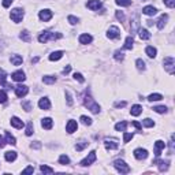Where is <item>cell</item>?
<instances>
[{
	"instance_id": "d6a6232c",
	"label": "cell",
	"mask_w": 175,
	"mask_h": 175,
	"mask_svg": "<svg viewBox=\"0 0 175 175\" xmlns=\"http://www.w3.org/2000/svg\"><path fill=\"white\" fill-rule=\"evenodd\" d=\"M43 82H44V84L51 85V84H55V82H56V78H55V77H51V75H44L43 77Z\"/></svg>"
},
{
	"instance_id": "60d3db41",
	"label": "cell",
	"mask_w": 175,
	"mask_h": 175,
	"mask_svg": "<svg viewBox=\"0 0 175 175\" xmlns=\"http://www.w3.org/2000/svg\"><path fill=\"white\" fill-rule=\"evenodd\" d=\"M116 4L122 7H129L131 4V0H116Z\"/></svg>"
},
{
	"instance_id": "f1b7e54d",
	"label": "cell",
	"mask_w": 175,
	"mask_h": 175,
	"mask_svg": "<svg viewBox=\"0 0 175 175\" xmlns=\"http://www.w3.org/2000/svg\"><path fill=\"white\" fill-rule=\"evenodd\" d=\"M145 52H146V55L149 57H156V53H157L156 48H153V46H146V48H145Z\"/></svg>"
},
{
	"instance_id": "4316f807",
	"label": "cell",
	"mask_w": 175,
	"mask_h": 175,
	"mask_svg": "<svg viewBox=\"0 0 175 175\" xmlns=\"http://www.w3.org/2000/svg\"><path fill=\"white\" fill-rule=\"evenodd\" d=\"M155 163H157V164H160L159 166V168H160V171H164V170H167L168 168V161H164V160H153V163L152 164H155Z\"/></svg>"
},
{
	"instance_id": "91938a15",
	"label": "cell",
	"mask_w": 175,
	"mask_h": 175,
	"mask_svg": "<svg viewBox=\"0 0 175 175\" xmlns=\"http://www.w3.org/2000/svg\"><path fill=\"white\" fill-rule=\"evenodd\" d=\"M5 144H7V141H5V139L3 138L2 136H0V148H3V146H4Z\"/></svg>"
},
{
	"instance_id": "6125c7cd",
	"label": "cell",
	"mask_w": 175,
	"mask_h": 175,
	"mask_svg": "<svg viewBox=\"0 0 175 175\" xmlns=\"http://www.w3.org/2000/svg\"><path fill=\"white\" fill-rule=\"evenodd\" d=\"M40 146H41L40 142H34V144H32V148H34V149H38Z\"/></svg>"
},
{
	"instance_id": "277c9868",
	"label": "cell",
	"mask_w": 175,
	"mask_h": 175,
	"mask_svg": "<svg viewBox=\"0 0 175 175\" xmlns=\"http://www.w3.org/2000/svg\"><path fill=\"white\" fill-rule=\"evenodd\" d=\"M114 167L120 172V174H129V172H130V167H129V164H126L125 161L120 160V159L114 161Z\"/></svg>"
},
{
	"instance_id": "9f6ffc18",
	"label": "cell",
	"mask_w": 175,
	"mask_h": 175,
	"mask_svg": "<svg viewBox=\"0 0 175 175\" xmlns=\"http://www.w3.org/2000/svg\"><path fill=\"white\" fill-rule=\"evenodd\" d=\"M66 98H67V104H68V105H73V97H71V94L68 92H66Z\"/></svg>"
},
{
	"instance_id": "8fae6325",
	"label": "cell",
	"mask_w": 175,
	"mask_h": 175,
	"mask_svg": "<svg viewBox=\"0 0 175 175\" xmlns=\"http://www.w3.org/2000/svg\"><path fill=\"white\" fill-rule=\"evenodd\" d=\"M166 148V142L164 141H156L155 142V155H156V157H159V156L161 155V150Z\"/></svg>"
},
{
	"instance_id": "83f0119b",
	"label": "cell",
	"mask_w": 175,
	"mask_h": 175,
	"mask_svg": "<svg viewBox=\"0 0 175 175\" xmlns=\"http://www.w3.org/2000/svg\"><path fill=\"white\" fill-rule=\"evenodd\" d=\"M133 44H134L133 37H131V36H129V37L126 38V41H125V45H123V48H125V49H131V48H133Z\"/></svg>"
},
{
	"instance_id": "8992f818",
	"label": "cell",
	"mask_w": 175,
	"mask_h": 175,
	"mask_svg": "<svg viewBox=\"0 0 175 175\" xmlns=\"http://www.w3.org/2000/svg\"><path fill=\"white\" fill-rule=\"evenodd\" d=\"M104 145H105V148L108 150H112V149H118L119 142H118V139H115V138H105L104 139Z\"/></svg>"
},
{
	"instance_id": "94428289",
	"label": "cell",
	"mask_w": 175,
	"mask_h": 175,
	"mask_svg": "<svg viewBox=\"0 0 175 175\" xmlns=\"http://www.w3.org/2000/svg\"><path fill=\"white\" fill-rule=\"evenodd\" d=\"M70 70H71V66H67V67H64V68H63V74L70 73Z\"/></svg>"
},
{
	"instance_id": "d6986e66",
	"label": "cell",
	"mask_w": 175,
	"mask_h": 175,
	"mask_svg": "<svg viewBox=\"0 0 175 175\" xmlns=\"http://www.w3.org/2000/svg\"><path fill=\"white\" fill-rule=\"evenodd\" d=\"M142 12L145 14V15H149V16H153L156 15V12H157V10H156L153 5H146V7L142 8Z\"/></svg>"
},
{
	"instance_id": "db71d44e",
	"label": "cell",
	"mask_w": 175,
	"mask_h": 175,
	"mask_svg": "<svg viewBox=\"0 0 175 175\" xmlns=\"http://www.w3.org/2000/svg\"><path fill=\"white\" fill-rule=\"evenodd\" d=\"M116 18L119 19L120 22H123V21H125V14H123L122 11H116Z\"/></svg>"
},
{
	"instance_id": "ab89813d",
	"label": "cell",
	"mask_w": 175,
	"mask_h": 175,
	"mask_svg": "<svg viewBox=\"0 0 175 175\" xmlns=\"http://www.w3.org/2000/svg\"><path fill=\"white\" fill-rule=\"evenodd\" d=\"M142 125H144L145 127H153V126H155V122H153L152 119H149V118H146V119L142 120Z\"/></svg>"
},
{
	"instance_id": "4dcf8cb0",
	"label": "cell",
	"mask_w": 175,
	"mask_h": 175,
	"mask_svg": "<svg viewBox=\"0 0 175 175\" xmlns=\"http://www.w3.org/2000/svg\"><path fill=\"white\" fill-rule=\"evenodd\" d=\"M5 141H7V144H11V145H15V144H16L15 137L11 136L8 131H5Z\"/></svg>"
},
{
	"instance_id": "ffe728a7",
	"label": "cell",
	"mask_w": 175,
	"mask_h": 175,
	"mask_svg": "<svg viewBox=\"0 0 175 175\" xmlns=\"http://www.w3.org/2000/svg\"><path fill=\"white\" fill-rule=\"evenodd\" d=\"M11 126H14L15 129H22L25 126V123L22 122L19 118H16V116H12L11 118Z\"/></svg>"
},
{
	"instance_id": "681fc988",
	"label": "cell",
	"mask_w": 175,
	"mask_h": 175,
	"mask_svg": "<svg viewBox=\"0 0 175 175\" xmlns=\"http://www.w3.org/2000/svg\"><path fill=\"white\" fill-rule=\"evenodd\" d=\"M115 59L116 60H123V57H125V55H123V52H120V51H116L115 52Z\"/></svg>"
},
{
	"instance_id": "8d00e7d4",
	"label": "cell",
	"mask_w": 175,
	"mask_h": 175,
	"mask_svg": "<svg viewBox=\"0 0 175 175\" xmlns=\"http://www.w3.org/2000/svg\"><path fill=\"white\" fill-rule=\"evenodd\" d=\"M40 171L43 172V174H53V168H51V167H48V166H41Z\"/></svg>"
},
{
	"instance_id": "6f0895ef",
	"label": "cell",
	"mask_w": 175,
	"mask_h": 175,
	"mask_svg": "<svg viewBox=\"0 0 175 175\" xmlns=\"http://www.w3.org/2000/svg\"><path fill=\"white\" fill-rule=\"evenodd\" d=\"M131 125H133L134 127H136L138 131H141V130H142V125H141V123H138V122H136V120H134V122L131 123Z\"/></svg>"
},
{
	"instance_id": "5b68a950",
	"label": "cell",
	"mask_w": 175,
	"mask_h": 175,
	"mask_svg": "<svg viewBox=\"0 0 175 175\" xmlns=\"http://www.w3.org/2000/svg\"><path fill=\"white\" fill-rule=\"evenodd\" d=\"M22 18H23V10H21V8H14V10L11 11V19H12L15 23H19V22L22 21Z\"/></svg>"
},
{
	"instance_id": "4fadbf2b",
	"label": "cell",
	"mask_w": 175,
	"mask_h": 175,
	"mask_svg": "<svg viewBox=\"0 0 175 175\" xmlns=\"http://www.w3.org/2000/svg\"><path fill=\"white\" fill-rule=\"evenodd\" d=\"M77 129H78V123L75 120H68L67 125H66V131L68 134H73L74 131H77Z\"/></svg>"
},
{
	"instance_id": "e0dca14e",
	"label": "cell",
	"mask_w": 175,
	"mask_h": 175,
	"mask_svg": "<svg viewBox=\"0 0 175 175\" xmlns=\"http://www.w3.org/2000/svg\"><path fill=\"white\" fill-rule=\"evenodd\" d=\"M79 44H90L93 41V37L90 34H88V33H84V34L79 36Z\"/></svg>"
},
{
	"instance_id": "f546056e",
	"label": "cell",
	"mask_w": 175,
	"mask_h": 175,
	"mask_svg": "<svg viewBox=\"0 0 175 175\" xmlns=\"http://www.w3.org/2000/svg\"><path fill=\"white\" fill-rule=\"evenodd\" d=\"M88 144H89V142H88V141H85V139H82V141H79L78 144L75 145V149L78 150V152H81V150H84L85 148L88 146Z\"/></svg>"
},
{
	"instance_id": "ee69618b",
	"label": "cell",
	"mask_w": 175,
	"mask_h": 175,
	"mask_svg": "<svg viewBox=\"0 0 175 175\" xmlns=\"http://www.w3.org/2000/svg\"><path fill=\"white\" fill-rule=\"evenodd\" d=\"M25 134H26V136H32V134H33V123H32V122L27 123V127H26V131H25Z\"/></svg>"
},
{
	"instance_id": "ac0fdd59",
	"label": "cell",
	"mask_w": 175,
	"mask_h": 175,
	"mask_svg": "<svg viewBox=\"0 0 175 175\" xmlns=\"http://www.w3.org/2000/svg\"><path fill=\"white\" fill-rule=\"evenodd\" d=\"M41 126H43L45 130H51L52 126H53V120H52L51 118H44V119L41 120Z\"/></svg>"
},
{
	"instance_id": "7dc6e473",
	"label": "cell",
	"mask_w": 175,
	"mask_h": 175,
	"mask_svg": "<svg viewBox=\"0 0 175 175\" xmlns=\"http://www.w3.org/2000/svg\"><path fill=\"white\" fill-rule=\"evenodd\" d=\"M74 79H77V81L81 82V84H82V82H85V78L82 77L81 73H75V74H74Z\"/></svg>"
},
{
	"instance_id": "7a4b0ae2",
	"label": "cell",
	"mask_w": 175,
	"mask_h": 175,
	"mask_svg": "<svg viewBox=\"0 0 175 175\" xmlns=\"http://www.w3.org/2000/svg\"><path fill=\"white\" fill-rule=\"evenodd\" d=\"M84 104L88 107V109H90V111L93 112V114H98V112H100V105H98V104L96 103L92 97H90V96H88V94L85 96Z\"/></svg>"
},
{
	"instance_id": "c3c4849f",
	"label": "cell",
	"mask_w": 175,
	"mask_h": 175,
	"mask_svg": "<svg viewBox=\"0 0 175 175\" xmlns=\"http://www.w3.org/2000/svg\"><path fill=\"white\" fill-rule=\"evenodd\" d=\"M22 107L25 108V111H30V109H32V103H30V101H23Z\"/></svg>"
},
{
	"instance_id": "bcb514c9",
	"label": "cell",
	"mask_w": 175,
	"mask_h": 175,
	"mask_svg": "<svg viewBox=\"0 0 175 175\" xmlns=\"http://www.w3.org/2000/svg\"><path fill=\"white\" fill-rule=\"evenodd\" d=\"M67 19H68V22H70L71 25H77V23H78V21H79V19L77 18V16H74V15H68Z\"/></svg>"
},
{
	"instance_id": "11a10c76",
	"label": "cell",
	"mask_w": 175,
	"mask_h": 175,
	"mask_svg": "<svg viewBox=\"0 0 175 175\" xmlns=\"http://www.w3.org/2000/svg\"><path fill=\"white\" fill-rule=\"evenodd\" d=\"M12 2H14V0H3L2 4H3V7H4V8H8L11 4H12Z\"/></svg>"
},
{
	"instance_id": "f35d334b",
	"label": "cell",
	"mask_w": 175,
	"mask_h": 175,
	"mask_svg": "<svg viewBox=\"0 0 175 175\" xmlns=\"http://www.w3.org/2000/svg\"><path fill=\"white\" fill-rule=\"evenodd\" d=\"M59 163L63 164V166H66V164L70 163V157H68L67 155H62V156L59 157Z\"/></svg>"
},
{
	"instance_id": "74e56055",
	"label": "cell",
	"mask_w": 175,
	"mask_h": 175,
	"mask_svg": "<svg viewBox=\"0 0 175 175\" xmlns=\"http://www.w3.org/2000/svg\"><path fill=\"white\" fill-rule=\"evenodd\" d=\"M153 111L157 112V114H166V112H167V107H164V105L153 107Z\"/></svg>"
},
{
	"instance_id": "7402d4cb",
	"label": "cell",
	"mask_w": 175,
	"mask_h": 175,
	"mask_svg": "<svg viewBox=\"0 0 175 175\" xmlns=\"http://www.w3.org/2000/svg\"><path fill=\"white\" fill-rule=\"evenodd\" d=\"M138 34H139V38H141V40H149L150 38V33L148 32L146 29H138Z\"/></svg>"
},
{
	"instance_id": "30bf717a",
	"label": "cell",
	"mask_w": 175,
	"mask_h": 175,
	"mask_svg": "<svg viewBox=\"0 0 175 175\" xmlns=\"http://www.w3.org/2000/svg\"><path fill=\"white\" fill-rule=\"evenodd\" d=\"M134 157H136L137 160L146 159V157H148V150H146V149H142V148H138V149L134 150Z\"/></svg>"
},
{
	"instance_id": "b9f144b4",
	"label": "cell",
	"mask_w": 175,
	"mask_h": 175,
	"mask_svg": "<svg viewBox=\"0 0 175 175\" xmlns=\"http://www.w3.org/2000/svg\"><path fill=\"white\" fill-rule=\"evenodd\" d=\"M136 64H137V68H138V70H145V62L142 59H137Z\"/></svg>"
},
{
	"instance_id": "5bb4252c",
	"label": "cell",
	"mask_w": 175,
	"mask_h": 175,
	"mask_svg": "<svg viewBox=\"0 0 175 175\" xmlns=\"http://www.w3.org/2000/svg\"><path fill=\"white\" fill-rule=\"evenodd\" d=\"M38 107H40L41 109H45V111H48V109L51 108V101H49V98H46V97L40 98V101H38Z\"/></svg>"
},
{
	"instance_id": "680465c9",
	"label": "cell",
	"mask_w": 175,
	"mask_h": 175,
	"mask_svg": "<svg viewBox=\"0 0 175 175\" xmlns=\"http://www.w3.org/2000/svg\"><path fill=\"white\" fill-rule=\"evenodd\" d=\"M125 105H126V101H118V103H115L116 108H120V107H125Z\"/></svg>"
},
{
	"instance_id": "6da1fadb",
	"label": "cell",
	"mask_w": 175,
	"mask_h": 175,
	"mask_svg": "<svg viewBox=\"0 0 175 175\" xmlns=\"http://www.w3.org/2000/svg\"><path fill=\"white\" fill-rule=\"evenodd\" d=\"M62 33H51V32H43L40 36H38V41L41 44H45L48 40H57V38H62Z\"/></svg>"
},
{
	"instance_id": "3957f363",
	"label": "cell",
	"mask_w": 175,
	"mask_h": 175,
	"mask_svg": "<svg viewBox=\"0 0 175 175\" xmlns=\"http://www.w3.org/2000/svg\"><path fill=\"white\" fill-rule=\"evenodd\" d=\"M163 64H164V68H166V70L172 75V74H174V71H175V59H174V57H172V56L164 57Z\"/></svg>"
},
{
	"instance_id": "f5cc1de1",
	"label": "cell",
	"mask_w": 175,
	"mask_h": 175,
	"mask_svg": "<svg viewBox=\"0 0 175 175\" xmlns=\"http://www.w3.org/2000/svg\"><path fill=\"white\" fill-rule=\"evenodd\" d=\"M131 138H133V134H130V133H125V134H123V142H129Z\"/></svg>"
},
{
	"instance_id": "f6af8a7d",
	"label": "cell",
	"mask_w": 175,
	"mask_h": 175,
	"mask_svg": "<svg viewBox=\"0 0 175 175\" xmlns=\"http://www.w3.org/2000/svg\"><path fill=\"white\" fill-rule=\"evenodd\" d=\"M7 93L4 92V90H0V104H3V103H5L7 101Z\"/></svg>"
},
{
	"instance_id": "603a6c76",
	"label": "cell",
	"mask_w": 175,
	"mask_h": 175,
	"mask_svg": "<svg viewBox=\"0 0 175 175\" xmlns=\"http://www.w3.org/2000/svg\"><path fill=\"white\" fill-rule=\"evenodd\" d=\"M167 19H168V15H167V14H164V15H161L160 18H159V21H157V27H159V29H163V27L166 26Z\"/></svg>"
},
{
	"instance_id": "836d02e7",
	"label": "cell",
	"mask_w": 175,
	"mask_h": 175,
	"mask_svg": "<svg viewBox=\"0 0 175 175\" xmlns=\"http://www.w3.org/2000/svg\"><path fill=\"white\" fill-rule=\"evenodd\" d=\"M126 127H127V122H119L115 125V130L118 131H126Z\"/></svg>"
},
{
	"instance_id": "d4e9b609",
	"label": "cell",
	"mask_w": 175,
	"mask_h": 175,
	"mask_svg": "<svg viewBox=\"0 0 175 175\" xmlns=\"http://www.w3.org/2000/svg\"><path fill=\"white\" fill-rule=\"evenodd\" d=\"M22 62H23V59H22L21 55H12V56H11V63H12L14 66L22 64Z\"/></svg>"
},
{
	"instance_id": "9a60e30c",
	"label": "cell",
	"mask_w": 175,
	"mask_h": 175,
	"mask_svg": "<svg viewBox=\"0 0 175 175\" xmlns=\"http://www.w3.org/2000/svg\"><path fill=\"white\" fill-rule=\"evenodd\" d=\"M86 5H88V8H90V10L97 11L98 8L101 7V2L100 0H89V2L86 3Z\"/></svg>"
},
{
	"instance_id": "7c38bea8",
	"label": "cell",
	"mask_w": 175,
	"mask_h": 175,
	"mask_svg": "<svg viewBox=\"0 0 175 175\" xmlns=\"http://www.w3.org/2000/svg\"><path fill=\"white\" fill-rule=\"evenodd\" d=\"M38 16H40V19L43 22H48L49 19L52 18V11L51 10H41Z\"/></svg>"
},
{
	"instance_id": "52a82bcc",
	"label": "cell",
	"mask_w": 175,
	"mask_h": 175,
	"mask_svg": "<svg viewBox=\"0 0 175 175\" xmlns=\"http://www.w3.org/2000/svg\"><path fill=\"white\" fill-rule=\"evenodd\" d=\"M119 36H120L119 27H116V26H109L108 32H107V37H108V38H112V40H115V38H118Z\"/></svg>"
},
{
	"instance_id": "7bdbcfd3",
	"label": "cell",
	"mask_w": 175,
	"mask_h": 175,
	"mask_svg": "<svg viewBox=\"0 0 175 175\" xmlns=\"http://www.w3.org/2000/svg\"><path fill=\"white\" fill-rule=\"evenodd\" d=\"M81 122L84 123V125H88V126L92 125V119L88 118V116H85V115H82V116H81Z\"/></svg>"
},
{
	"instance_id": "1f68e13d",
	"label": "cell",
	"mask_w": 175,
	"mask_h": 175,
	"mask_svg": "<svg viewBox=\"0 0 175 175\" xmlns=\"http://www.w3.org/2000/svg\"><path fill=\"white\" fill-rule=\"evenodd\" d=\"M5 78H7V74L3 68H0V85L3 86H7V82H5Z\"/></svg>"
},
{
	"instance_id": "9c48e42d",
	"label": "cell",
	"mask_w": 175,
	"mask_h": 175,
	"mask_svg": "<svg viewBox=\"0 0 175 175\" xmlns=\"http://www.w3.org/2000/svg\"><path fill=\"white\" fill-rule=\"evenodd\" d=\"M27 92H29V88L25 86V85H18V86L15 88V94L18 96V97H25V96L27 94Z\"/></svg>"
},
{
	"instance_id": "e575fe53",
	"label": "cell",
	"mask_w": 175,
	"mask_h": 175,
	"mask_svg": "<svg viewBox=\"0 0 175 175\" xmlns=\"http://www.w3.org/2000/svg\"><path fill=\"white\" fill-rule=\"evenodd\" d=\"M19 37H21L22 41H25V43H29V41H30V33L27 32V30H23V32L21 33V36H19Z\"/></svg>"
},
{
	"instance_id": "ba28073f",
	"label": "cell",
	"mask_w": 175,
	"mask_h": 175,
	"mask_svg": "<svg viewBox=\"0 0 175 175\" xmlns=\"http://www.w3.org/2000/svg\"><path fill=\"white\" fill-rule=\"evenodd\" d=\"M94 161H96V152H94V150H92V152L89 153V156H86V157L81 161V166H84V167L90 166V164L94 163Z\"/></svg>"
},
{
	"instance_id": "816d5d0a",
	"label": "cell",
	"mask_w": 175,
	"mask_h": 175,
	"mask_svg": "<svg viewBox=\"0 0 175 175\" xmlns=\"http://www.w3.org/2000/svg\"><path fill=\"white\" fill-rule=\"evenodd\" d=\"M164 4L170 8H174L175 7V0H164Z\"/></svg>"
},
{
	"instance_id": "f907efd6",
	"label": "cell",
	"mask_w": 175,
	"mask_h": 175,
	"mask_svg": "<svg viewBox=\"0 0 175 175\" xmlns=\"http://www.w3.org/2000/svg\"><path fill=\"white\" fill-rule=\"evenodd\" d=\"M33 172H34V168H33L32 166H29L27 167V168H25V170H22V174H33Z\"/></svg>"
},
{
	"instance_id": "44dd1931",
	"label": "cell",
	"mask_w": 175,
	"mask_h": 175,
	"mask_svg": "<svg viewBox=\"0 0 175 175\" xmlns=\"http://www.w3.org/2000/svg\"><path fill=\"white\" fill-rule=\"evenodd\" d=\"M63 56V51H56V52H52L51 55H49V60L51 62H56V60L62 59Z\"/></svg>"
},
{
	"instance_id": "484cf974",
	"label": "cell",
	"mask_w": 175,
	"mask_h": 175,
	"mask_svg": "<svg viewBox=\"0 0 175 175\" xmlns=\"http://www.w3.org/2000/svg\"><path fill=\"white\" fill-rule=\"evenodd\" d=\"M4 157L7 161H14L16 159V152H14V150H8V152L4 153Z\"/></svg>"
},
{
	"instance_id": "2e32d148",
	"label": "cell",
	"mask_w": 175,
	"mask_h": 175,
	"mask_svg": "<svg viewBox=\"0 0 175 175\" xmlns=\"http://www.w3.org/2000/svg\"><path fill=\"white\" fill-rule=\"evenodd\" d=\"M11 77H12V79H14V81H16V82H23L25 79H26L25 73H23V71H21V70L12 73V75H11Z\"/></svg>"
},
{
	"instance_id": "cb8c5ba5",
	"label": "cell",
	"mask_w": 175,
	"mask_h": 175,
	"mask_svg": "<svg viewBox=\"0 0 175 175\" xmlns=\"http://www.w3.org/2000/svg\"><path fill=\"white\" fill-rule=\"evenodd\" d=\"M141 112H142V107L138 105V104L133 105V107H131V109H130V114L133 115V116H138V115L141 114Z\"/></svg>"
},
{
	"instance_id": "d590c367",
	"label": "cell",
	"mask_w": 175,
	"mask_h": 175,
	"mask_svg": "<svg viewBox=\"0 0 175 175\" xmlns=\"http://www.w3.org/2000/svg\"><path fill=\"white\" fill-rule=\"evenodd\" d=\"M163 98V96L160 94V93H152V94H149V97H148V100L149 101H159Z\"/></svg>"
}]
</instances>
